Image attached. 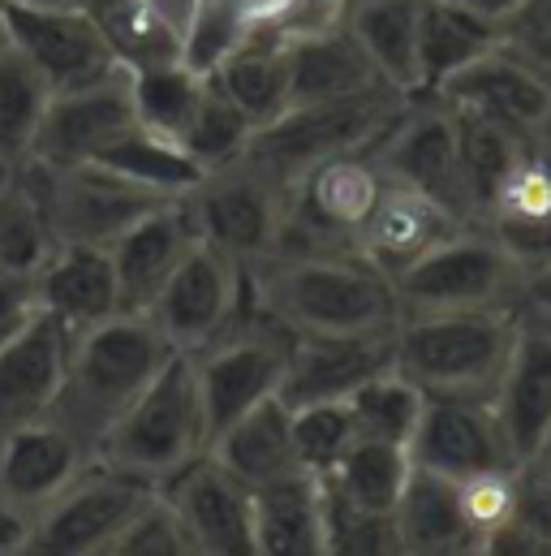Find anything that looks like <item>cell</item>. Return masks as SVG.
Wrapping results in <instances>:
<instances>
[{
	"label": "cell",
	"mask_w": 551,
	"mask_h": 556,
	"mask_svg": "<svg viewBox=\"0 0 551 556\" xmlns=\"http://www.w3.org/2000/svg\"><path fill=\"white\" fill-rule=\"evenodd\" d=\"M251 139H255V122L220 91V83L212 74H203V91H198L194 113H190L177 142L194 155V164L203 173H212V168H225V164L242 160Z\"/></svg>",
	"instance_id": "37"
},
{
	"label": "cell",
	"mask_w": 551,
	"mask_h": 556,
	"mask_svg": "<svg viewBox=\"0 0 551 556\" xmlns=\"http://www.w3.org/2000/svg\"><path fill=\"white\" fill-rule=\"evenodd\" d=\"M74 332L52 315L35 311L4 345H0V427L48 415L56 406Z\"/></svg>",
	"instance_id": "23"
},
{
	"label": "cell",
	"mask_w": 551,
	"mask_h": 556,
	"mask_svg": "<svg viewBox=\"0 0 551 556\" xmlns=\"http://www.w3.org/2000/svg\"><path fill=\"white\" fill-rule=\"evenodd\" d=\"M293 410V448H297V466L306 475H328L349 444L358 440L349 397L345 402H310V406H289Z\"/></svg>",
	"instance_id": "43"
},
{
	"label": "cell",
	"mask_w": 551,
	"mask_h": 556,
	"mask_svg": "<svg viewBox=\"0 0 551 556\" xmlns=\"http://www.w3.org/2000/svg\"><path fill=\"white\" fill-rule=\"evenodd\" d=\"M354 0H289L284 13L276 17V30L284 39H302V35H319L332 26H345Z\"/></svg>",
	"instance_id": "49"
},
{
	"label": "cell",
	"mask_w": 551,
	"mask_h": 556,
	"mask_svg": "<svg viewBox=\"0 0 551 556\" xmlns=\"http://www.w3.org/2000/svg\"><path fill=\"white\" fill-rule=\"evenodd\" d=\"M422 406H426V393L397 367L371 376L349 397L358 440H384V444H406V448H410L413 431L422 422Z\"/></svg>",
	"instance_id": "39"
},
{
	"label": "cell",
	"mask_w": 551,
	"mask_h": 556,
	"mask_svg": "<svg viewBox=\"0 0 551 556\" xmlns=\"http://www.w3.org/2000/svg\"><path fill=\"white\" fill-rule=\"evenodd\" d=\"M522 306H535V311L551 315V264L535 268L526 277V285H522Z\"/></svg>",
	"instance_id": "52"
},
{
	"label": "cell",
	"mask_w": 551,
	"mask_h": 556,
	"mask_svg": "<svg viewBox=\"0 0 551 556\" xmlns=\"http://www.w3.org/2000/svg\"><path fill=\"white\" fill-rule=\"evenodd\" d=\"M500 43V22L465 9L461 0H426L418 22V96H431L474 56Z\"/></svg>",
	"instance_id": "32"
},
{
	"label": "cell",
	"mask_w": 551,
	"mask_h": 556,
	"mask_svg": "<svg viewBox=\"0 0 551 556\" xmlns=\"http://www.w3.org/2000/svg\"><path fill=\"white\" fill-rule=\"evenodd\" d=\"M26 4H52V9H82L87 0H26Z\"/></svg>",
	"instance_id": "56"
},
{
	"label": "cell",
	"mask_w": 551,
	"mask_h": 556,
	"mask_svg": "<svg viewBox=\"0 0 551 556\" xmlns=\"http://www.w3.org/2000/svg\"><path fill=\"white\" fill-rule=\"evenodd\" d=\"M207 444H212V431H207L190 354H172L159 367V376L134 397V406L100 440L95 457L151 488H164L177 470L203 457Z\"/></svg>",
	"instance_id": "4"
},
{
	"label": "cell",
	"mask_w": 551,
	"mask_h": 556,
	"mask_svg": "<svg viewBox=\"0 0 551 556\" xmlns=\"http://www.w3.org/2000/svg\"><path fill=\"white\" fill-rule=\"evenodd\" d=\"M220 91L259 126L276 122L289 109V39L276 30V22L251 26L238 48L212 70Z\"/></svg>",
	"instance_id": "30"
},
{
	"label": "cell",
	"mask_w": 551,
	"mask_h": 556,
	"mask_svg": "<svg viewBox=\"0 0 551 556\" xmlns=\"http://www.w3.org/2000/svg\"><path fill=\"white\" fill-rule=\"evenodd\" d=\"M410 96H401L397 87H371L358 96H341V100H315V104H289L276 122L259 126L255 139L246 147V155L255 164H264L272 177L284 186H293L306 168H315L319 160L345 155V151H362L375 147L380 135L397 122V113L406 109Z\"/></svg>",
	"instance_id": "5"
},
{
	"label": "cell",
	"mask_w": 551,
	"mask_h": 556,
	"mask_svg": "<svg viewBox=\"0 0 551 556\" xmlns=\"http://www.w3.org/2000/svg\"><path fill=\"white\" fill-rule=\"evenodd\" d=\"M393 522H397L401 553H474V531H470V518L461 505V479H448L439 470L413 466L401 496H397Z\"/></svg>",
	"instance_id": "27"
},
{
	"label": "cell",
	"mask_w": 551,
	"mask_h": 556,
	"mask_svg": "<svg viewBox=\"0 0 551 556\" xmlns=\"http://www.w3.org/2000/svg\"><path fill=\"white\" fill-rule=\"evenodd\" d=\"M39 311L35 302V277L26 273H0V345Z\"/></svg>",
	"instance_id": "50"
},
{
	"label": "cell",
	"mask_w": 551,
	"mask_h": 556,
	"mask_svg": "<svg viewBox=\"0 0 551 556\" xmlns=\"http://www.w3.org/2000/svg\"><path fill=\"white\" fill-rule=\"evenodd\" d=\"M138 126L134 91H130V70L117 65L113 74L69 87V91H52L48 113L35 130V142L26 151V160L39 164H87L100 160L117 139H126Z\"/></svg>",
	"instance_id": "15"
},
{
	"label": "cell",
	"mask_w": 551,
	"mask_h": 556,
	"mask_svg": "<svg viewBox=\"0 0 551 556\" xmlns=\"http://www.w3.org/2000/svg\"><path fill=\"white\" fill-rule=\"evenodd\" d=\"M155 488L134 475L91 462L78 479H69L35 518H30V544L26 553H52V556H91L113 553L117 535L126 522L146 505Z\"/></svg>",
	"instance_id": "11"
},
{
	"label": "cell",
	"mask_w": 551,
	"mask_h": 556,
	"mask_svg": "<svg viewBox=\"0 0 551 556\" xmlns=\"http://www.w3.org/2000/svg\"><path fill=\"white\" fill-rule=\"evenodd\" d=\"M246 293L293 337L388 328L401 315L393 280L354 247L272 251L246 268Z\"/></svg>",
	"instance_id": "1"
},
{
	"label": "cell",
	"mask_w": 551,
	"mask_h": 556,
	"mask_svg": "<svg viewBox=\"0 0 551 556\" xmlns=\"http://www.w3.org/2000/svg\"><path fill=\"white\" fill-rule=\"evenodd\" d=\"M108 52L126 70L185 61V26L159 0H87Z\"/></svg>",
	"instance_id": "33"
},
{
	"label": "cell",
	"mask_w": 551,
	"mask_h": 556,
	"mask_svg": "<svg viewBox=\"0 0 551 556\" xmlns=\"http://www.w3.org/2000/svg\"><path fill=\"white\" fill-rule=\"evenodd\" d=\"M52 247H56V238H52L48 212L17 168L13 186L0 194V273L35 277L39 264L52 255Z\"/></svg>",
	"instance_id": "42"
},
{
	"label": "cell",
	"mask_w": 551,
	"mask_h": 556,
	"mask_svg": "<svg viewBox=\"0 0 551 556\" xmlns=\"http://www.w3.org/2000/svg\"><path fill=\"white\" fill-rule=\"evenodd\" d=\"M448 109H452V104H448ZM452 122H457L461 168H465V181H470V194H474L478 220H483L487 199H491L496 186L509 177V168L535 147V139L517 135L513 126H504V122H496V117L470 113V109H452Z\"/></svg>",
	"instance_id": "36"
},
{
	"label": "cell",
	"mask_w": 551,
	"mask_h": 556,
	"mask_svg": "<svg viewBox=\"0 0 551 556\" xmlns=\"http://www.w3.org/2000/svg\"><path fill=\"white\" fill-rule=\"evenodd\" d=\"M4 4H9V0H0V9H4Z\"/></svg>",
	"instance_id": "58"
},
{
	"label": "cell",
	"mask_w": 551,
	"mask_h": 556,
	"mask_svg": "<svg viewBox=\"0 0 551 556\" xmlns=\"http://www.w3.org/2000/svg\"><path fill=\"white\" fill-rule=\"evenodd\" d=\"M491 410L522 466H535L551 448V315L535 306H522L517 315Z\"/></svg>",
	"instance_id": "17"
},
{
	"label": "cell",
	"mask_w": 551,
	"mask_h": 556,
	"mask_svg": "<svg viewBox=\"0 0 551 556\" xmlns=\"http://www.w3.org/2000/svg\"><path fill=\"white\" fill-rule=\"evenodd\" d=\"M113 553L117 556H181V553H194V548H190V535H185V527H181L172 501L155 488V492L146 496V505L126 522V531L117 535Z\"/></svg>",
	"instance_id": "45"
},
{
	"label": "cell",
	"mask_w": 551,
	"mask_h": 556,
	"mask_svg": "<svg viewBox=\"0 0 551 556\" xmlns=\"http://www.w3.org/2000/svg\"><path fill=\"white\" fill-rule=\"evenodd\" d=\"M48 100H52V87L0 35V151H9L13 160H26L35 130L48 113Z\"/></svg>",
	"instance_id": "40"
},
{
	"label": "cell",
	"mask_w": 551,
	"mask_h": 556,
	"mask_svg": "<svg viewBox=\"0 0 551 556\" xmlns=\"http://www.w3.org/2000/svg\"><path fill=\"white\" fill-rule=\"evenodd\" d=\"M185 203L194 212L198 238L225 251L242 268L268 260L284 238L289 186L251 155L203 173V181L185 194Z\"/></svg>",
	"instance_id": "9"
},
{
	"label": "cell",
	"mask_w": 551,
	"mask_h": 556,
	"mask_svg": "<svg viewBox=\"0 0 551 556\" xmlns=\"http://www.w3.org/2000/svg\"><path fill=\"white\" fill-rule=\"evenodd\" d=\"M319 483H323V535H328V553H367V556L401 553L393 514H371V509L345 501L328 479H319Z\"/></svg>",
	"instance_id": "44"
},
{
	"label": "cell",
	"mask_w": 551,
	"mask_h": 556,
	"mask_svg": "<svg viewBox=\"0 0 551 556\" xmlns=\"http://www.w3.org/2000/svg\"><path fill=\"white\" fill-rule=\"evenodd\" d=\"M17 168H22V160H13L9 151H0V194L13 186V177H17Z\"/></svg>",
	"instance_id": "55"
},
{
	"label": "cell",
	"mask_w": 551,
	"mask_h": 556,
	"mask_svg": "<svg viewBox=\"0 0 551 556\" xmlns=\"http://www.w3.org/2000/svg\"><path fill=\"white\" fill-rule=\"evenodd\" d=\"M26 544H30V514H22L0 496V556L26 553Z\"/></svg>",
	"instance_id": "51"
},
{
	"label": "cell",
	"mask_w": 551,
	"mask_h": 556,
	"mask_svg": "<svg viewBox=\"0 0 551 556\" xmlns=\"http://www.w3.org/2000/svg\"><path fill=\"white\" fill-rule=\"evenodd\" d=\"M172 354L177 350L142 311H117L74 332L65 380L48 415L61 418L74 435H82L100 453V440L134 406V397L159 376V367Z\"/></svg>",
	"instance_id": "2"
},
{
	"label": "cell",
	"mask_w": 551,
	"mask_h": 556,
	"mask_svg": "<svg viewBox=\"0 0 551 556\" xmlns=\"http://www.w3.org/2000/svg\"><path fill=\"white\" fill-rule=\"evenodd\" d=\"M246 268L198 238L142 315L164 332L177 354H194L212 337H220L246 311Z\"/></svg>",
	"instance_id": "13"
},
{
	"label": "cell",
	"mask_w": 551,
	"mask_h": 556,
	"mask_svg": "<svg viewBox=\"0 0 551 556\" xmlns=\"http://www.w3.org/2000/svg\"><path fill=\"white\" fill-rule=\"evenodd\" d=\"M371 151L393 181H406L413 190L431 194L435 203H444L448 212H457L465 225H478V203L461 168L457 122L439 96H410L397 122L380 135Z\"/></svg>",
	"instance_id": "12"
},
{
	"label": "cell",
	"mask_w": 551,
	"mask_h": 556,
	"mask_svg": "<svg viewBox=\"0 0 551 556\" xmlns=\"http://www.w3.org/2000/svg\"><path fill=\"white\" fill-rule=\"evenodd\" d=\"M522 268L483 225H461L439 247L393 280L397 311H470V306H522Z\"/></svg>",
	"instance_id": "8"
},
{
	"label": "cell",
	"mask_w": 551,
	"mask_h": 556,
	"mask_svg": "<svg viewBox=\"0 0 551 556\" xmlns=\"http://www.w3.org/2000/svg\"><path fill=\"white\" fill-rule=\"evenodd\" d=\"M465 9H474V13H483V17H491V22H504L522 0H461Z\"/></svg>",
	"instance_id": "54"
},
{
	"label": "cell",
	"mask_w": 551,
	"mask_h": 556,
	"mask_svg": "<svg viewBox=\"0 0 551 556\" xmlns=\"http://www.w3.org/2000/svg\"><path fill=\"white\" fill-rule=\"evenodd\" d=\"M130 91H134L138 126H146L164 139H181V130L194 113V100L203 91V74L190 70L185 61L130 70Z\"/></svg>",
	"instance_id": "41"
},
{
	"label": "cell",
	"mask_w": 551,
	"mask_h": 556,
	"mask_svg": "<svg viewBox=\"0 0 551 556\" xmlns=\"http://www.w3.org/2000/svg\"><path fill=\"white\" fill-rule=\"evenodd\" d=\"M0 35L39 70V78L52 91H69L82 83H95L117 70L91 9H52V4H26L9 0L0 9Z\"/></svg>",
	"instance_id": "14"
},
{
	"label": "cell",
	"mask_w": 551,
	"mask_h": 556,
	"mask_svg": "<svg viewBox=\"0 0 551 556\" xmlns=\"http://www.w3.org/2000/svg\"><path fill=\"white\" fill-rule=\"evenodd\" d=\"M522 306L397 315V371L426 397L491 402Z\"/></svg>",
	"instance_id": "3"
},
{
	"label": "cell",
	"mask_w": 551,
	"mask_h": 556,
	"mask_svg": "<svg viewBox=\"0 0 551 556\" xmlns=\"http://www.w3.org/2000/svg\"><path fill=\"white\" fill-rule=\"evenodd\" d=\"M229 4H233L251 26H259V22H276L289 0H229Z\"/></svg>",
	"instance_id": "53"
},
{
	"label": "cell",
	"mask_w": 551,
	"mask_h": 556,
	"mask_svg": "<svg viewBox=\"0 0 551 556\" xmlns=\"http://www.w3.org/2000/svg\"><path fill=\"white\" fill-rule=\"evenodd\" d=\"M397 367V324L362 328V332H310L293 337L289 367L280 380L284 406L310 402H345L371 376Z\"/></svg>",
	"instance_id": "16"
},
{
	"label": "cell",
	"mask_w": 551,
	"mask_h": 556,
	"mask_svg": "<svg viewBox=\"0 0 551 556\" xmlns=\"http://www.w3.org/2000/svg\"><path fill=\"white\" fill-rule=\"evenodd\" d=\"M159 492L172 501L194 553L255 556V492L212 453L194 457Z\"/></svg>",
	"instance_id": "19"
},
{
	"label": "cell",
	"mask_w": 551,
	"mask_h": 556,
	"mask_svg": "<svg viewBox=\"0 0 551 556\" xmlns=\"http://www.w3.org/2000/svg\"><path fill=\"white\" fill-rule=\"evenodd\" d=\"M255 492V553H328L323 535V483L319 475H284Z\"/></svg>",
	"instance_id": "31"
},
{
	"label": "cell",
	"mask_w": 551,
	"mask_h": 556,
	"mask_svg": "<svg viewBox=\"0 0 551 556\" xmlns=\"http://www.w3.org/2000/svg\"><path fill=\"white\" fill-rule=\"evenodd\" d=\"M207 453L225 470H233L246 488H264L302 470L293 448V410L280 397H268L246 415H238L229 427H220Z\"/></svg>",
	"instance_id": "29"
},
{
	"label": "cell",
	"mask_w": 551,
	"mask_h": 556,
	"mask_svg": "<svg viewBox=\"0 0 551 556\" xmlns=\"http://www.w3.org/2000/svg\"><path fill=\"white\" fill-rule=\"evenodd\" d=\"M461 225L465 220L457 212H448L444 203H435L431 194L388 177L375 212L367 216L362 233L354 238V251L367 264H375L388 280H397L410 264H418L431 247H439Z\"/></svg>",
	"instance_id": "24"
},
{
	"label": "cell",
	"mask_w": 551,
	"mask_h": 556,
	"mask_svg": "<svg viewBox=\"0 0 551 556\" xmlns=\"http://www.w3.org/2000/svg\"><path fill=\"white\" fill-rule=\"evenodd\" d=\"M194 242H198V229H194V212H190L185 194L151 207L142 220H134L108 247L113 273L121 285V306L126 311H146V302L159 293V285L185 260V251Z\"/></svg>",
	"instance_id": "25"
},
{
	"label": "cell",
	"mask_w": 551,
	"mask_h": 556,
	"mask_svg": "<svg viewBox=\"0 0 551 556\" xmlns=\"http://www.w3.org/2000/svg\"><path fill=\"white\" fill-rule=\"evenodd\" d=\"M410 462L439 470L448 479H474L487 470L522 466L509 448V435L491 402H470V397H426L422 422L410 440Z\"/></svg>",
	"instance_id": "20"
},
{
	"label": "cell",
	"mask_w": 551,
	"mask_h": 556,
	"mask_svg": "<svg viewBox=\"0 0 551 556\" xmlns=\"http://www.w3.org/2000/svg\"><path fill=\"white\" fill-rule=\"evenodd\" d=\"M413 462L406 444H384V440H354L349 453L319 479H328L345 501L371 509V514H393L397 496L410 479Z\"/></svg>",
	"instance_id": "35"
},
{
	"label": "cell",
	"mask_w": 551,
	"mask_h": 556,
	"mask_svg": "<svg viewBox=\"0 0 551 556\" xmlns=\"http://www.w3.org/2000/svg\"><path fill=\"white\" fill-rule=\"evenodd\" d=\"M500 39L526 65H535L543 78H551V0H522L500 22Z\"/></svg>",
	"instance_id": "47"
},
{
	"label": "cell",
	"mask_w": 551,
	"mask_h": 556,
	"mask_svg": "<svg viewBox=\"0 0 551 556\" xmlns=\"http://www.w3.org/2000/svg\"><path fill=\"white\" fill-rule=\"evenodd\" d=\"M91 462L95 448L74 435L61 418L39 415L0 427V496L30 518Z\"/></svg>",
	"instance_id": "21"
},
{
	"label": "cell",
	"mask_w": 551,
	"mask_h": 556,
	"mask_svg": "<svg viewBox=\"0 0 551 556\" xmlns=\"http://www.w3.org/2000/svg\"><path fill=\"white\" fill-rule=\"evenodd\" d=\"M535 470H543V475L551 479V448L543 453V457H539V462H535Z\"/></svg>",
	"instance_id": "57"
},
{
	"label": "cell",
	"mask_w": 551,
	"mask_h": 556,
	"mask_svg": "<svg viewBox=\"0 0 551 556\" xmlns=\"http://www.w3.org/2000/svg\"><path fill=\"white\" fill-rule=\"evenodd\" d=\"M426 0H354L345 26L371 56L375 74L401 96H418V22Z\"/></svg>",
	"instance_id": "34"
},
{
	"label": "cell",
	"mask_w": 551,
	"mask_h": 556,
	"mask_svg": "<svg viewBox=\"0 0 551 556\" xmlns=\"http://www.w3.org/2000/svg\"><path fill=\"white\" fill-rule=\"evenodd\" d=\"M535 544L539 556H551V479L535 466H522L517 479V496H513V514H509Z\"/></svg>",
	"instance_id": "48"
},
{
	"label": "cell",
	"mask_w": 551,
	"mask_h": 556,
	"mask_svg": "<svg viewBox=\"0 0 551 556\" xmlns=\"http://www.w3.org/2000/svg\"><path fill=\"white\" fill-rule=\"evenodd\" d=\"M384 186H388V173L380 168L371 147L319 160L289 186V220H284V238L276 251L354 247Z\"/></svg>",
	"instance_id": "10"
},
{
	"label": "cell",
	"mask_w": 551,
	"mask_h": 556,
	"mask_svg": "<svg viewBox=\"0 0 551 556\" xmlns=\"http://www.w3.org/2000/svg\"><path fill=\"white\" fill-rule=\"evenodd\" d=\"M478 225L504 247L522 277L551 264V142H535L509 168Z\"/></svg>",
	"instance_id": "22"
},
{
	"label": "cell",
	"mask_w": 551,
	"mask_h": 556,
	"mask_svg": "<svg viewBox=\"0 0 551 556\" xmlns=\"http://www.w3.org/2000/svg\"><path fill=\"white\" fill-rule=\"evenodd\" d=\"M517 479H522V466H513V470H487V475L461 479V505H465V518H470V531H474V553H478L483 535L496 531V527L513 514Z\"/></svg>",
	"instance_id": "46"
},
{
	"label": "cell",
	"mask_w": 551,
	"mask_h": 556,
	"mask_svg": "<svg viewBox=\"0 0 551 556\" xmlns=\"http://www.w3.org/2000/svg\"><path fill=\"white\" fill-rule=\"evenodd\" d=\"M289 350H293V332L284 324H276L272 315H264L255 302H246V311L220 337H212L203 350L190 354L212 435L220 427H229L238 415H246L251 406L280 397Z\"/></svg>",
	"instance_id": "6"
},
{
	"label": "cell",
	"mask_w": 551,
	"mask_h": 556,
	"mask_svg": "<svg viewBox=\"0 0 551 556\" xmlns=\"http://www.w3.org/2000/svg\"><path fill=\"white\" fill-rule=\"evenodd\" d=\"M371 87H388L349 26L289 39V104L341 100Z\"/></svg>",
	"instance_id": "28"
},
{
	"label": "cell",
	"mask_w": 551,
	"mask_h": 556,
	"mask_svg": "<svg viewBox=\"0 0 551 556\" xmlns=\"http://www.w3.org/2000/svg\"><path fill=\"white\" fill-rule=\"evenodd\" d=\"M431 96H439L452 109L496 117L526 139L551 142V78L526 65L513 48H504V39L491 52L461 65L452 78H444Z\"/></svg>",
	"instance_id": "18"
},
{
	"label": "cell",
	"mask_w": 551,
	"mask_h": 556,
	"mask_svg": "<svg viewBox=\"0 0 551 556\" xmlns=\"http://www.w3.org/2000/svg\"><path fill=\"white\" fill-rule=\"evenodd\" d=\"M22 177L39 194L56 242L113 247L151 207L177 199V194H159V190L142 186L108 164H95V160H87V164L22 160Z\"/></svg>",
	"instance_id": "7"
},
{
	"label": "cell",
	"mask_w": 551,
	"mask_h": 556,
	"mask_svg": "<svg viewBox=\"0 0 551 556\" xmlns=\"http://www.w3.org/2000/svg\"><path fill=\"white\" fill-rule=\"evenodd\" d=\"M95 164H108L159 194H190L203 181V168L177 139H164L146 126H134L126 139H117Z\"/></svg>",
	"instance_id": "38"
},
{
	"label": "cell",
	"mask_w": 551,
	"mask_h": 556,
	"mask_svg": "<svg viewBox=\"0 0 551 556\" xmlns=\"http://www.w3.org/2000/svg\"><path fill=\"white\" fill-rule=\"evenodd\" d=\"M35 302L43 311H52L69 332H82V328L126 311L108 247L56 242L52 255L35 273Z\"/></svg>",
	"instance_id": "26"
}]
</instances>
